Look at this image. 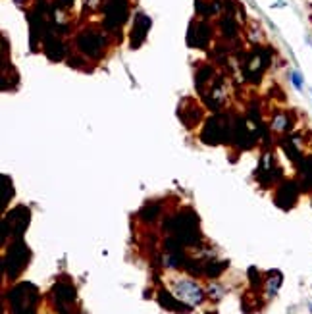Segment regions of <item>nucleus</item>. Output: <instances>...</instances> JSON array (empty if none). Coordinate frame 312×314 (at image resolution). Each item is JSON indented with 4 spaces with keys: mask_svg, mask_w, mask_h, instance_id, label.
Instances as JSON below:
<instances>
[{
    "mask_svg": "<svg viewBox=\"0 0 312 314\" xmlns=\"http://www.w3.org/2000/svg\"><path fill=\"white\" fill-rule=\"evenodd\" d=\"M176 293H177V297L187 301L189 305H197V303L202 301V291H200L193 282H187V280L177 283Z\"/></svg>",
    "mask_w": 312,
    "mask_h": 314,
    "instance_id": "f257e3e1",
    "label": "nucleus"
},
{
    "mask_svg": "<svg viewBox=\"0 0 312 314\" xmlns=\"http://www.w3.org/2000/svg\"><path fill=\"white\" fill-rule=\"evenodd\" d=\"M274 129H276V131H283V129H287V118H285V116H278V118H274Z\"/></svg>",
    "mask_w": 312,
    "mask_h": 314,
    "instance_id": "f03ea898",
    "label": "nucleus"
},
{
    "mask_svg": "<svg viewBox=\"0 0 312 314\" xmlns=\"http://www.w3.org/2000/svg\"><path fill=\"white\" fill-rule=\"evenodd\" d=\"M291 79H293V83H295L297 89H301V87H303V77H301V73H299V71H293V73H291Z\"/></svg>",
    "mask_w": 312,
    "mask_h": 314,
    "instance_id": "7ed1b4c3",
    "label": "nucleus"
}]
</instances>
